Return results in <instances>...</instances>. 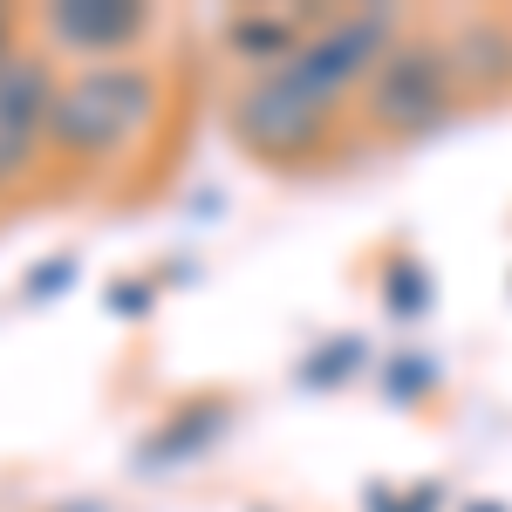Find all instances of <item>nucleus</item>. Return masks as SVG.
<instances>
[{
	"label": "nucleus",
	"mask_w": 512,
	"mask_h": 512,
	"mask_svg": "<svg viewBox=\"0 0 512 512\" xmlns=\"http://www.w3.org/2000/svg\"><path fill=\"white\" fill-rule=\"evenodd\" d=\"M151 103H158L151 76H137V69H89V76H76L48 103V137L62 151H76V158H103V151L130 144L151 123Z\"/></svg>",
	"instance_id": "obj_1"
},
{
	"label": "nucleus",
	"mask_w": 512,
	"mask_h": 512,
	"mask_svg": "<svg viewBox=\"0 0 512 512\" xmlns=\"http://www.w3.org/2000/svg\"><path fill=\"white\" fill-rule=\"evenodd\" d=\"M383 41H390V14H349V21H335V28H321L294 62H280V76L294 82V89H308L315 103H328L342 82H355L383 55Z\"/></svg>",
	"instance_id": "obj_2"
},
{
	"label": "nucleus",
	"mask_w": 512,
	"mask_h": 512,
	"mask_svg": "<svg viewBox=\"0 0 512 512\" xmlns=\"http://www.w3.org/2000/svg\"><path fill=\"white\" fill-rule=\"evenodd\" d=\"M451 96V62L437 48H396L376 62V123L390 130H424Z\"/></svg>",
	"instance_id": "obj_3"
},
{
	"label": "nucleus",
	"mask_w": 512,
	"mask_h": 512,
	"mask_svg": "<svg viewBox=\"0 0 512 512\" xmlns=\"http://www.w3.org/2000/svg\"><path fill=\"white\" fill-rule=\"evenodd\" d=\"M321 110H328V103H315L308 89H294V82L274 69L260 89H246V96H239V137H246L253 151L294 158V151H308V144H315Z\"/></svg>",
	"instance_id": "obj_4"
},
{
	"label": "nucleus",
	"mask_w": 512,
	"mask_h": 512,
	"mask_svg": "<svg viewBox=\"0 0 512 512\" xmlns=\"http://www.w3.org/2000/svg\"><path fill=\"white\" fill-rule=\"evenodd\" d=\"M48 69L35 55H0V178H14L48 130Z\"/></svg>",
	"instance_id": "obj_5"
},
{
	"label": "nucleus",
	"mask_w": 512,
	"mask_h": 512,
	"mask_svg": "<svg viewBox=\"0 0 512 512\" xmlns=\"http://www.w3.org/2000/svg\"><path fill=\"white\" fill-rule=\"evenodd\" d=\"M48 21H55V35L76 41V48H123L144 28V7H130V0H62Z\"/></svg>",
	"instance_id": "obj_6"
},
{
	"label": "nucleus",
	"mask_w": 512,
	"mask_h": 512,
	"mask_svg": "<svg viewBox=\"0 0 512 512\" xmlns=\"http://www.w3.org/2000/svg\"><path fill=\"white\" fill-rule=\"evenodd\" d=\"M219 424H226V410H192L185 424H171L164 437H151L144 465H171V458H185V451H198V437H212Z\"/></svg>",
	"instance_id": "obj_7"
}]
</instances>
